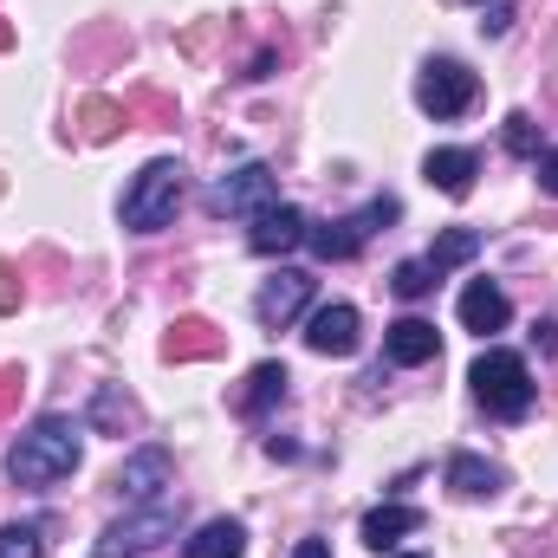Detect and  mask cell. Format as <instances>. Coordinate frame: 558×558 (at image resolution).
<instances>
[{"label": "cell", "instance_id": "484cf974", "mask_svg": "<svg viewBox=\"0 0 558 558\" xmlns=\"http://www.w3.org/2000/svg\"><path fill=\"white\" fill-rule=\"evenodd\" d=\"M507 26H513V7H507V0H500V7H481V33H494V39H500Z\"/></svg>", "mask_w": 558, "mask_h": 558}, {"label": "cell", "instance_id": "52a82bcc", "mask_svg": "<svg viewBox=\"0 0 558 558\" xmlns=\"http://www.w3.org/2000/svg\"><path fill=\"white\" fill-rule=\"evenodd\" d=\"M474 72L461 65V59H428L416 72V105L428 111V118H461L468 105H474Z\"/></svg>", "mask_w": 558, "mask_h": 558}, {"label": "cell", "instance_id": "7402d4cb", "mask_svg": "<svg viewBox=\"0 0 558 558\" xmlns=\"http://www.w3.org/2000/svg\"><path fill=\"white\" fill-rule=\"evenodd\" d=\"M92 422H98V428H124V422H137V403L118 397V384H105L98 403H92Z\"/></svg>", "mask_w": 558, "mask_h": 558}, {"label": "cell", "instance_id": "cb8c5ba5", "mask_svg": "<svg viewBox=\"0 0 558 558\" xmlns=\"http://www.w3.org/2000/svg\"><path fill=\"white\" fill-rule=\"evenodd\" d=\"M428 286H435V274H428V260H403V267L390 274V292H397V299H422Z\"/></svg>", "mask_w": 558, "mask_h": 558}, {"label": "cell", "instance_id": "8992f818", "mask_svg": "<svg viewBox=\"0 0 558 558\" xmlns=\"http://www.w3.org/2000/svg\"><path fill=\"white\" fill-rule=\"evenodd\" d=\"M274 202H279V175L267 162H241V169L215 175V189H208V215H260Z\"/></svg>", "mask_w": 558, "mask_h": 558}, {"label": "cell", "instance_id": "1f68e13d", "mask_svg": "<svg viewBox=\"0 0 558 558\" xmlns=\"http://www.w3.org/2000/svg\"><path fill=\"white\" fill-rule=\"evenodd\" d=\"M403 558H422V553H403Z\"/></svg>", "mask_w": 558, "mask_h": 558}, {"label": "cell", "instance_id": "44dd1931", "mask_svg": "<svg viewBox=\"0 0 558 558\" xmlns=\"http://www.w3.org/2000/svg\"><path fill=\"white\" fill-rule=\"evenodd\" d=\"M0 558H46V533H39L33 520H26V526H20V520L0 526Z\"/></svg>", "mask_w": 558, "mask_h": 558}, {"label": "cell", "instance_id": "4fadbf2b", "mask_svg": "<svg viewBox=\"0 0 558 558\" xmlns=\"http://www.w3.org/2000/svg\"><path fill=\"white\" fill-rule=\"evenodd\" d=\"M474 169H481V156H474V149H428V156H422L428 189H441V195H454V202L474 189Z\"/></svg>", "mask_w": 558, "mask_h": 558}, {"label": "cell", "instance_id": "5b68a950", "mask_svg": "<svg viewBox=\"0 0 558 558\" xmlns=\"http://www.w3.org/2000/svg\"><path fill=\"white\" fill-rule=\"evenodd\" d=\"M397 215H403V202H397V195H371V202H364L357 215H344V221H325V228H312V234H305V247H312L318 260H357V247H364V241H371L377 228H390Z\"/></svg>", "mask_w": 558, "mask_h": 558}, {"label": "cell", "instance_id": "3957f363", "mask_svg": "<svg viewBox=\"0 0 558 558\" xmlns=\"http://www.w3.org/2000/svg\"><path fill=\"white\" fill-rule=\"evenodd\" d=\"M468 384H474V397H481V410L500 422H520L533 410V371H526V357L520 351H481L474 357V371H468Z\"/></svg>", "mask_w": 558, "mask_h": 558}, {"label": "cell", "instance_id": "83f0119b", "mask_svg": "<svg viewBox=\"0 0 558 558\" xmlns=\"http://www.w3.org/2000/svg\"><path fill=\"white\" fill-rule=\"evenodd\" d=\"M20 305V286H13V267L0 260V312H13Z\"/></svg>", "mask_w": 558, "mask_h": 558}, {"label": "cell", "instance_id": "30bf717a", "mask_svg": "<svg viewBox=\"0 0 558 558\" xmlns=\"http://www.w3.org/2000/svg\"><path fill=\"white\" fill-rule=\"evenodd\" d=\"M305 234H312V221L292 208V202H274V208H260L254 215V254H292V247H305Z\"/></svg>", "mask_w": 558, "mask_h": 558}, {"label": "cell", "instance_id": "277c9868", "mask_svg": "<svg viewBox=\"0 0 558 558\" xmlns=\"http://www.w3.org/2000/svg\"><path fill=\"white\" fill-rule=\"evenodd\" d=\"M175 208H182V162L175 156L143 162V175L131 182V195H124V228L131 234H162L175 221Z\"/></svg>", "mask_w": 558, "mask_h": 558}, {"label": "cell", "instance_id": "ffe728a7", "mask_svg": "<svg viewBox=\"0 0 558 558\" xmlns=\"http://www.w3.org/2000/svg\"><path fill=\"white\" fill-rule=\"evenodd\" d=\"M474 254H481V234H474V228H448V234H441L422 260H428V274L441 279V274H454V267H468Z\"/></svg>", "mask_w": 558, "mask_h": 558}, {"label": "cell", "instance_id": "4dcf8cb0", "mask_svg": "<svg viewBox=\"0 0 558 558\" xmlns=\"http://www.w3.org/2000/svg\"><path fill=\"white\" fill-rule=\"evenodd\" d=\"M0 46H13V33H7V26H0Z\"/></svg>", "mask_w": 558, "mask_h": 558}, {"label": "cell", "instance_id": "6da1fadb", "mask_svg": "<svg viewBox=\"0 0 558 558\" xmlns=\"http://www.w3.org/2000/svg\"><path fill=\"white\" fill-rule=\"evenodd\" d=\"M85 454V422L72 416H39L13 448H7V474L13 487H59Z\"/></svg>", "mask_w": 558, "mask_h": 558}, {"label": "cell", "instance_id": "d6986e66", "mask_svg": "<svg viewBox=\"0 0 558 558\" xmlns=\"http://www.w3.org/2000/svg\"><path fill=\"white\" fill-rule=\"evenodd\" d=\"M286 364H254V377H247V390H241V410L247 416H267V410H279L286 403Z\"/></svg>", "mask_w": 558, "mask_h": 558}, {"label": "cell", "instance_id": "d4e9b609", "mask_svg": "<svg viewBox=\"0 0 558 558\" xmlns=\"http://www.w3.org/2000/svg\"><path fill=\"white\" fill-rule=\"evenodd\" d=\"M507 149H513V156H539V124H533L526 111L507 118Z\"/></svg>", "mask_w": 558, "mask_h": 558}, {"label": "cell", "instance_id": "603a6c76", "mask_svg": "<svg viewBox=\"0 0 558 558\" xmlns=\"http://www.w3.org/2000/svg\"><path fill=\"white\" fill-rule=\"evenodd\" d=\"M78 118H85V137L105 143L111 131H118V124H124V105H105V98H92V105H85Z\"/></svg>", "mask_w": 558, "mask_h": 558}, {"label": "cell", "instance_id": "7c38bea8", "mask_svg": "<svg viewBox=\"0 0 558 558\" xmlns=\"http://www.w3.org/2000/svg\"><path fill=\"white\" fill-rule=\"evenodd\" d=\"M435 351H441V338H435V325H428V318H397V325L384 331V357H390V364H403V371L435 364Z\"/></svg>", "mask_w": 558, "mask_h": 558}, {"label": "cell", "instance_id": "8fae6325", "mask_svg": "<svg viewBox=\"0 0 558 558\" xmlns=\"http://www.w3.org/2000/svg\"><path fill=\"white\" fill-rule=\"evenodd\" d=\"M454 312H461V325H468V331H481V338L507 331V318H513V305H507V292H500L494 279H468Z\"/></svg>", "mask_w": 558, "mask_h": 558}, {"label": "cell", "instance_id": "2e32d148", "mask_svg": "<svg viewBox=\"0 0 558 558\" xmlns=\"http://www.w3.org/2000/svg\"><path fill=\"white\" fill-rule=\"evenodd\" d=\"M118 487H124L131 500H149V494H162V487H169V454H162V448H137V454L118 468Z\"/></svg>", "mask_w": 558, "mask_h": 558}, {"label": "cell", "instance_id": "f1b7e54d", "mask_svg": "<svg viewBox=\"0 0 558 558\" xmlns=\"http://www.w3.org/2000/svg\"><path fill=\"white\" fill-rule=\"evenodd\" d=\"M13 403H20V377H13V371H0V416H7Z\"/></svg>", "mask_w": 558, "mask_h": 558}, {"label": "cell", "instance_id": "5bb4252c", "mask_svg": "<svg viewBox=\"0 0 558 558\" xmlns=\"http://www.w3.org/2000/svg\"><path fill=\"white\" fill-rule=\"evenodd\" d=\"M221 344H228V338H221L208 318H175V325H169V338H162V357H169V364H189V357H221Z\"/></svg>", "mask_w": 558, "mask_h": 558}, {"label": "cell", "instance_id": "ba28073f", "mask_svg": "<svg viewBox=\"0 0 558 558\" xmlns=\"http://www.w3.org/2000/svg\"><path fill=\"white\" fill-rule=\"evenodd\" d=\"M305 305H312V274H299V267H279V274L254 292V318H260L267 331H286Z\"/></svg>", "mask_w": 558, "mask_h": 558}, {"label": "cell", "instance_id": "ac0fdd59", "mask_svg": "<svg viewBox=\"0 0 558 558\" xmlns=\"http://www.w3.org/2000/svg\"><path fill=\"white\" fill-rule=\"evenodd\" d=\"M247 553V526L241 520H208L195 526V539L182 546V558H241Z\"/></svg>", "mask_w": 558, "mask_h": 558}, {"label": "cell", "instance_id": "9c48e42d", "mask_svg": "<svg viewBox=\"0 0 558 558\" xmlns=\"http://www.w3.org/2000/svg\"><path fill=\"white\" fill-rule=\"evenodd\" d=\"M305 344L318 351V357H351L357 351V305H318L312 318H305Z\"/></svg>", "mask_w": 558, "mask_h": 558}, {"label": "cell", "instance_id": "4316f807", "mask_svg": "<svg viewBox=\"0 0 558 558\" xmlns=\"http://www.w3.org/2000/svg\"><path fill=\"white\" fill-rule=\"evenodd\" d=\"M539 189L558 202V149H539Z\"/></svg>", "mask_w": 558, "mask_h": 558}, {"label": "cell", "instance_id": "9a60e30c", "mask_svg": "<svg viewBox=\"0 0 558 558\" xmlns=\"http://www.w3.org/2000/svg\"><path fill=\"white\" fill-rule=\"evenodd\" d=\"M448 487L461 494V500H494L500 487H507V474L494 468V461H481V454H448Z\"/></svg>", "mask_w": 558, "mask_h": 558}, {"label": "cell", "instance_id": "f546056e", "mask_svg": "<svg viewBox=\"0 0 558 558\" xmlns=\"http://www.w3.org/2000/svg\"><path fill=\"white\" fill-rule=\"evenodd\" d=\"M292 558H331V546H325V539H299V546H292Z\"/></svg>", "mask_w": 558, "mask_h": 558}, {"label": "cell", "instance_id": "7a4b0ae2", "mask_svg": "<svg viewBox=\"0 0 558 558\" xmlns=\"http://www.w3.org/2000/svg\"><path fill=\"white\" fill-rule=\"evenodd\" d=\"M175 526H182V500H175V487H162V494L137 500L124 520H111V526H105L98 558H149L162 539H175Z\"/></svg>", "mask_w": 558, "mask_h": 558}, {"label": "cell", "instance_id": "e0dca14e", "mask_svg": "<svg viewBox=\"0 0 558 558\" xmlns=\"http://www.w3.org/2000/svg\"><path fill=\"white\" fill-rule=\"evenodd\" d=\"M403 533H422L416 507H371V513H364V546H371V553H390Z\"/></svg>", "mask_w": 558, "mask_h": 558}]
</instances>
